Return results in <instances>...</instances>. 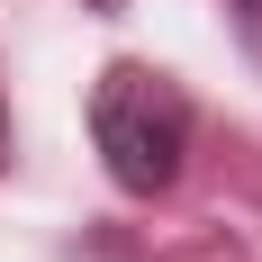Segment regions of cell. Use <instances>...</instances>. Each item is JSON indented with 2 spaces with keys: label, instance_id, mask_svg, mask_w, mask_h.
I'll return each instance as SVG.
<instances>
[{
  "label": "cell",
  "instance_id": "obj_1",
  "mask_svg": "<svg viewBox=\"0 0 262 262\" xmlns=\"http://www.w3.org/2000/svg\"><path fill=\"white\" fill-rule=\"evenodd\" d=\"M91 145L127 199H163L190 154V91L163 63H108L91 81Z\"/></svg>",
  "mask_w": 262,
  "mask_h": 262
},
{
  "label": "cell",
  "instance_id": "obj_2",
  "mask_svg": "<svg viewBox=\"0 0 262 262\" xmlns=\"http://www.w3.org/2000/svg\"><path fill=\"white\" fill-rule=\"evenodd\" d=\"M226 18H235V36H244V54L262 63V0H226Z\"/></svg>",
  "mask_w": 262,
  "mask_h": 262
},
{
  "label": "cell",
  "instance_id": "obj_3",
  "mask_svg": "<svg viewBox=\"0 0 262 262\" xmlns=\"http://www.w3.org/2000/svg\"><path fill=\"white\" fill-rule=\"evenodd\" d=\"M0 163H9V100H0Z\"/></svg>",
  "mask_w": 262,
  "mask_h": 262
},
{
  "label": "cell",
  "instance_id": "obj_4",
  "mask_svg": "<svg viewBox=\"0 0 262 262\" xmlns=\"http://www.w3.org/2000/svg\"><path fill=\"white\" fill-rule=\"evenodd\" d=\"M91 9H118V0H91Z\"/></svg>",
  "mask_w": 262,
  "mask_h": 262
}]
</instances>
